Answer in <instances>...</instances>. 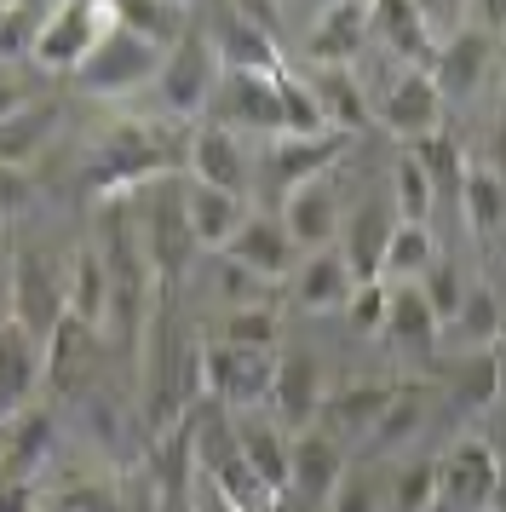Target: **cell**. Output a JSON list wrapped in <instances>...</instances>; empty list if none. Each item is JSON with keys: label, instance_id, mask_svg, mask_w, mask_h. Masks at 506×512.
<instances>
[{"label": "cell", "instance_id": "6da1fadb", "mask_svg": "<svg viewBox=\"0 0 506 512\" xmlns=\"http://www.w3.org/2000/svg\"><path fill=\"white\" fill-rule=\"evenodd\" d=\"M184 150H190V133L173 139L161 127H144V121H115L87 162V196H98V202H127V190L173 179V167L184 162Z\"/></svg>", "mask_w": 506, "mask_h": 512}, {"label": "cell", "instance_id": "7a4b0ae2", "mask_svg": "<svg viewBox=\"0 0 506 512\" xmlns=\"http://www.w3.org/2000/svg\"><path fill=\"white\" fill-rule=\"evenodd\" d=\"M190 466L202 472V489L225 512H276V507H282L271 489L253 478V466L242 461L236 432H230V426H219V420H207V426H196V432H190Z\"/></svg>", "mask_w": 506, "mask_h": 512}, {"label": "cell", "instance_id": "3957f363", "mask_svg": "<svg viewBox=\"0 0 506 512\" xmlns=\"http://www.w3.org/2000/svg\"><path fill=\"white\" fill-rule=\"evenodd\" d=\"M219 58H213V47H207V29L190 24L173 41V47L161 52V70H156V98L167 116L179 121H196L213 104V93H219Z\"/></svg>", "mask_w": 506, "mask_h": 512}, {"label": "cell", "instance_id": "277c9868", "mask_svg": "<svg viewBox=\"0 0 506 512\" xmlns=\"http://www.w3.org/2000/svg\"><path fill=\"white\" fill-rule=\"evenodd\" d=\"M156 70H161V52L150 47V41H138L133 29L110 24L69 81L92 98H127V93H138V87H156Z\"/></svg>", "mask_w": 506, "mask_h": 512}, {"label": "cell", "instance_id": "5b68a950", "mask_svg": "<svg viewBox=\"0 0 506 512\" xmlns=\"http://www.w3.org/2000/svg\"><path fill=\"white\" fill-rule=\"evenodd\" d=\"M202 29L225 75H265V81L282 75V47H276L265 6H213V18Z\"/></svg>", "mask_w": 506, "mask_h": 512}, {"label": "cell", "instance_id": "8992f818", "mask_svg": "<svg viewBox=\"0 0 506 512\" xmlns=\"http://www.w3.org/2000/svg\"><path fill=\"white\" fill-rule=\"evenodd\" d=\"M6 323H18L29 340H52L64 323V271L41 248H12V288H6Z\"/></svg>", "mask_w": 506, "mask_h": 512}, {"label": "cell", "instance_id": "52a82bcc", "mask_svg": "<svg viewBox=\"0 0 506 512\" xmlns=\"http://www.w3.org/2000/svg\"><path fill=\"white\" fill-rule=\"evenodd\" d=\"M115 24V6H87V0H69V6H46L41 29L29 41V58L52 75H75L81 58L98 47V35Z\"/></svg>", "mask_w": 506, "mask_h": 512}, {"label": "cell", "instance_id": "ba28073f", "mask_svg": "<svg viewBox=\"0 0 506 512\" xmlns=\"http://www.w3.org/2000/svg\"><path fill=\"white\" fill-rule=\"evenodd\" d=\"M271 374H276V351H242V346H219V340H202L196 346V380L225 409L265 403L271 397Z\"/></svg>", "mask_w": 506, "mask_h": 512}, {"label": "cell", "instance_id": "9c48e42d", "mask_svg": "<svg viewBox=\"0 0 506 512\" xmlns=\"http://www.w3.org/2000/svg\"><path fill=\"white\" fill-rule=\"evenodd\" d=\"M501 495V461L489 438H460L449 443V455L437 461V501H449L460 512H489Z\"/></svg>", "mask_w": 506, "mask_h": 512}, {"label": "cell", "instance_id": "30bf717a", "mask_svg": "<svg viewBox=\"0 0 506 512\" xmlns=\"http://www.w3.org/2000/svg\"><path fill=\"white\" fill-rule=\"evenodd\" d=\"M345 139L351 133H276L271 144H265V185L288 202L294 190H305V185H317L328 167L340 162V150H345Z\"/></svg>", "mask_w": 506, "mask_h": 512}, {"label": "cell", "instance_id": "8fae6325", "mask_svg": "<svg viewBox=\"0 0 506 512\" xmlns=\"http://www.w3.org/2000/svg\"><path fill=\"white\" fill-rule=\"evenodd\" d=\"M495 64V35H483L478 24H460L455 35H437V52H432V70L426 81L437 87V98L449 104V98H466L483 87V75Z\"/></svg>", "mask_w": 506, "mask_h": 512}, {"label": "cell", "instance_id": "7c38bea8", "mask_svg": "<svg viewBox=\"0 0 506 512\" xmlns=\"http://www.w3.org/2000/svg\"><path fill=\"white\" fill-rule=\"evenodd\" d=\"M391 392H397V386H386V380H351V386L322 392V403H317L322 438H334L340 449L345 443H363L368 432H374V420L386 415Z\"/></svg>", "mask_w": 506, "mask_h": 512}, {"label": "cell", "instance_id": "4fadbf2b", "mask_svg": "<svg viewBox=\"0 0 506 512\" xmlns=\"http://www.w3.org/2000/svg\"><path fill=\"white\" fill-rule=\"evenodd\" d=\"M179 213H184V231H190L196 248L225 254V242L242 231V219H248V196H230V190H213V185L184 179L179 185Z\"/></svg>", "mask_w": 506, "mask_h": 512}, {"label": "cell", "instance_id": "5bb4252c", "mask_svg": "<svg viewBox=\"0 0 506 512\" xmlns=\"http://www.w3.org/2000/svg\"><path fill=\"white\" fill-rule=\"evenodd\" d=\"M52 438H58L52 409H41V403L18 409V415L6 420V438H0V484H41Z\"/></svg>", "mask_w": 506, "mask_h": 512}, {"label": "cell", "instance_id": "9a60e30c", "mask_svg": "<svg viewBox=\"0 0 506 512\" xmlns=\"http://www.w3.org/2000/svg\"><path fill=\"white\" fill-rule=\"evenodd\" d=\"M138 242H144V254H150V271H156V282H179L184 271H190V254H196V242H190V231H184L179 185H167L156 202H150Z\"/></svg>", "mask_w": 506, "mask_h": 512}, {"label": "cell", "instance_id": "2e32d148", "mask_svg": "<svg viewBox=\"0 0 506 512\" xmlns=\"http://www.w3.org/2000/svg\"><path fill=\"white\" fill-rule=\"evenodd\" d=\"M184 162H190V179H196V185L248 196V156H242V139H236L230 127H219V121H202V127L190 133Z\"/></svg>", "mask_w": 506, "mask_h": 512}, {"label": "cell", "instance_id": "e0dca14e", "mask_svg": "<svg viewBox=\"0 0 506 512\" xmlns=\"http://www.w3.org/2000/svg\"><path fill=\"white\" fill-rule=\"evenodd\" d=\"M380 121L409 144L443 133V98H437V87L426 81V70H403L391 81L386 98H380Z\"/></svg>", "mask_w": 506, "mask_h": 512}, {"label": "cell", "instance_id": "ac0fdd59", "mask_svg": "<svg viewBox=\"0 0 506 512\" xmlns=\"http://www.w3.org/2000/svg\"><path fill=\"white\" fill-rule=\"evenodd\" d=\"M225 259H236L242 271H253V277H265V282H282V277H294L299 248L288 242V231L276 225L271 213H248L242 231L225 242Z\"/></svg>", "mask_w": 506, "mask_h": 512}, {"label": "cell", "instance_id": "d6986e66", "mask_svg": "<svg viewBox=\"0 0 506 512\" xmlns=\"http://www.w3.org/2000/svg\"><path fill=\"white\" fill-rule=\"evenodd\" d=\"M64 317L87 334H104L110 328V271H104V254L98 248H75L64 271Z\"/></svg>", "mask_w": 506, "mask_h": 512}, {"label": "cell", "instance_id": "ffe728a7", "mask_svg": "<svg viewBox=\"0 0 506 512\" xmlns=\"http://www.w3.org/2000/svg\"><path fill=\"white\" fill-rule=\"evenodd\" d=\"M46 374V346L29 340L18 323H0V420H12L18 409L35 403Z\"/></svg>", "mask_w": 506, "mask_h": 512}, {"label": "cell", "instance_id": "44dd1931", "mask_svg": "<svg viewBox=\"0 0 506 512\" xmlns=\"http://www.w3.org/2000/svg\"><path fill=\"white\" fill-rule=\"evenodd\" d=\"M345 484V449L322 432H299L288 438V489H299L311 507L334 501V489Z\"/></svg>", "mask_w": 506, "mask_h": 512}, {"label": "cell", "instance_id": "7402d4cb", "mask_svg": "<svg viewBox=\"0 0 506 512\" xmlns=\"http://www.w3.org/2000/svg\"><path fill=\"white\" fill-rule=\"evenodd\" d=\"M282 231H288V242H294L299 254H317V248H328L334 236H340V190L334 185H305L294 190L288 202H282V219H276Z\"/></svg>", "mask_w": 506, "mask_h": 512}, {"label": "cell", "instance_id": "603a6c76", "mask_svg": "<svg viewBox=\"0 0 506 512\" xmlns=\"http://www.w3.org/2000/svg\"><path fill=\"white\" fill-rule=\"evenodd\" d=\"M276 81H282V75H271V81H265V75H219V104H225V121H219V127H230V133H236V127H259V133H282V93H276Z\"/></svg>", "mask_w": 506, "mask_h": 512}, {"label": "cell", "instance_id": "cb8c5ba5", "mask_svg": "<svg viewBox=\"0 0 506 512\" xmlns=\"http://www.w3.org/2000/svg\"><path fill=\"white\" fill-rule=\"evenodd\" d=\"M391 208L386 202H357V208L345 213L340 225V259L351 282H374L380 277V254H386V236H391Z\"/></svg>", "mask_w": 506, "mask_h": 512}, {"label": "cell", "instance_id": "d4e9b609", "mask_svg": "<svg viewBox=\"0 0 506 512\" xmlns=\"http://www.w3.org/2000/svg\"><path fill=\"white\" fill-rule=\"evenodd\" d=\"M322 363L311 351H288V357H276V374H271V403L276 415L288 420V426H305V420H317V403H322Z\"/></svg>", "mask_w": 506, "mask_h": 512}, {"label": "cell", "instance_id": "484cf974", "mask_svg": "<svg viewBox=\"0 0 506 512\" xmlns=\"http://www.w3.org/2000/svg\"><path fill=\"white\" fill-rule=\"evenodd\" d=\"M368 41V6H328L322 12V24L311 29V41H305V52H311V64L317 70H351V58L363 52Z\"/></svg>", "mask_w": 506, "mask_h": 512}, {"label": "cell", "instance_id": "4316f807", "mask_svg": "<svg viewBox=\"0 0 506 512\" xmlns=\"http://www.w3.org/2000/svg\"><path fill=\"white\" fill-rule=\"evenodd\" d=\"M380 334H386L403 357H432L443 328H437V317L426 311L420 288L409 282V288H386V317H380Z\"/></svg>", "mask_w": 506, "mask_h": 512}, {"label": "cell", "instance_id": "83f0119b", "mask_svg": "<svg viewBox=\"0 0 506 512\" xmlns=\"http://www.w3.org/2000/svg\"><path fill=\"white\" fill-rule=\"evenodd\" d=\"M374 18L368 24L386 35V47L409 64V70H432V52H437V35L426 24V6H403V0H380V6H368Z\"/></svg>", "mask_w": 506, "mask_h": 512}, {"label": "cell", "instance_id": "f1b7e54d", "mask_svg": "<svg viewBox=\"0 0 506 512\" xmlns=\"http://www.w3.org/2000/svg\"><path fill=\"white\" fill-rule=\"evenodd\" d=\"M351 271H345L340 248H317V254H299L294 265V300L305 305V311H345V300H351Z\"/></svg>", "mask_w": 506, "mask_h": 512}, {"label": "cell", "instance_id": "f546056e", "mask_svg": "<svg viewBox=\"0 0 506 512\" xmlns=\"http://www.w3.org/2000/svg\"><path fill=\"white\" fill-rule=\"evenodd\" d=\"M432 265H437L432 225H391L386 254H380V277L374 282H386V288H409V282H420Z\"/></svg>", "mask_w": 506, "mask_h": 512}, {"label": "cell", "instance_id": "4dcf8cb0", "mask_svg": "<svg viewBox=\"0 0 506 512\" xmlns=\"http://www.w3.org/2000/svg\"><path fill=\"white\" fill-rule=\"evenodd\" d=\"M230 432H236V449H242V461L253 466V478L282 501V495H288V438L276 432L271 420H242V426H230Z\"/></svg>", "mask_w": 506, "mask_h": 512}, {"label": "cell", "instance_id": "1f68e13d", "mask_svg": "<svg viewBox=\"0 0 506 512\" xmlns=\"http://www.w3.org/2000/svg\"><path fill=\"white\" fill-rule=\"evenodd\" d=\"M455 208L466 213V225H472L478 242H495V231H501V219H506L501 173H495V167H483V162H466V179H460Z\"/></svg>", "mask_w": 506, "mask_h": 512}, {"label": "cell", "instance_id": "d6a6232c", "mask_svg": "<svg viewBox=\"0 0 506 512\" xmlns=\"http://www.w3.org/2000/svg\"><path fill=\"white\" fill-rule=\"evenodd\" d=\"M443 328L460 340V357H472V351H495V334H501V305H495V288H489V282H472V288L460 294L455 317H449Z\"/></svg>", "mask_w": 506, "mask_h": 512}, {"label": "cell", "instance_id": "836d02e7", "mask_svg": "<svg viewBox=\"0 0 506 512\" xmlns=\"http://www.w3.org/2000/svg\"><path fill=\"white\" fill-rule=\"evenodd\" d=\"M305 93L317 98L322 121L334 127V133H351V127H363L368 121V93L357 87V75L351 70H317L305 81Z\"/></svg>", "mask_w": 506, "mask_h": 512}, {"label": "cell", "instance_id": "e575fe53", "mask_svg": "<svg viewBox=\"0 0 506 512\" xmlns=\"http://www.w3.org/2000/svg\"><path fill=\"white\" fill-rule=\"evenodd\" d=\"M52 127H58V110H52V104H29V110H18L12 121H0V167L29 173V162H35L46 150V139H52Z\"/></svg>", "mask_w": 506, "mask_h": 512}, {"label": "cell", "instance_id": "d590c367", "mask_svg": "<svg viewBox=\"0 0 506 512\" xmlns=\"http://www.w3.org/2000/svg\"><path fill=\"white\" fill-rule=\"evenodd\" d=\"M420 426H426V386H397L386 415L374 420V432L363 438V455H386L397 443H409Z\"/></svg>", "mask_w": 506, "mask_h": 512}, {"label": "cell", "instance_id": "8d00e7d4", "mask_svg": "<svg viewBox=\"0 0 506 512\" xmlns=\"http://www.w3.org/2000/svg\"><path fill=\"white\" fill-rule=\"evenodd\" d=\"M409 156H414V167L426 173V185H432L437 202H455L460 179H466V156L455 150V139H449V133H432V139L409 144Z\"/></svg>", "mask_w": 506, "mask_h": 512}, {"label": "cell", "instance_id": "74e56055", "mask_svg": "<svg viewBox=\"0 0 506 512\" xmlns=\"http://www.w3.org/2000/svg\"><path fill=\"white\" fill-rule=\"evenodd\" d=\"M432 208H437L432 185H426V173L414 167V156L403 150V156L391 162V219H397V225H432Z\"/></svg>", "mask_w": 506, "mask_h": 512}, {"label": "cell", "instance_id": "f35d334b", "mask_svg": "<svg viewBox=\"0 0 506 512\" xmlns=\"http://www.w3.org/2000/svg\"><path fill=\"white\" fill-rule=\"evenodd\" d=\"M179 12H184V6H161V0H127V6H115V24L133 29L138 41H150L156 52H167V47L184 35V29H190Z\"/></svg>", "mask_w": 506, "mask_h": 512}, {"label": "cell", "instance_id": "ab89813d", "mask_svg": "<svg viewBox=\"0 0 506 512\" xmlns=\"http://www.w3.org/2000/svg\"><path fill=\"white\" fill-rule=\"evenodd\" d=\"M276 311H225L207 340H219V346H242V351H276Z\"/></svg>", "mask_w": 506, "mask_h": 512}, {"label": "cell", "instance_id": "60d3db41", "mask_svg": "<svg viewBox=\"0 0 506 512\" xmlns=\"http://www.w3.org/2000/svg\"><path fill=\"white\" fill-rule=\"evenodd\" d=\"M495 392H501V357H495V351L460 357V369H455V403L460 409H489Z\"/></svg>", "mask_w": 506, "mask_h": 512}, {"label": "cell", "instance_id": "b9f144b4", "mask_svg": "<svg viewBox=\"0 0 506 512\" xmlns=\"http://www.w3.org/2000/svg\"><path fill=\"white\" fill-rule=\"evenodd\" d=\"M219 300H225V311H271V282L225 259L219 265Z\"/></svg>", "mask_w": 506, "mask_h": 512}, {"label": "cell", "instance_id": "7bdbcfd3", "mask_svg": "<svg viewBox=\"0 0 506 512\" xmlns=\"http://www.w3.org/2000/svg\"><path fill=\"white\" fill-rule=\"evenodd\" d=\"M437 501V461H409L391 484V512H426Z\"/></svg>", "mask_w": 506, "mask_h": 512}, {"label": "cell", "instance_id": "ee69618b", "mask_svg": "<svg viewBox=\"0 0 506 512\" xmlns=\"http://www.w3.org/2000/svg\"><path fill=\"white\" fill-rule=\"evenodd\" d=\"M414 288H420V300H426V311L437 317V328H443L449 317H455L460 294H466V288H460V271H455V265H449L443 254H437V265H432V271H426L420 282H414Z\"/></svg>", "mask_w": 506, "mask_h": 512}, {"label": "cell", "instance_id": "f6af8a7d", "mask_svg": "<svg viewBox=\"0 0 506 512\" xmlns=\"http://www.w3.org/2000/svg\"><path fill=\"white\" fill-rule=\"evenodd\" d=\"M276 93H282V133H328V121H322L317 98L305 93V81H294V75L282 70Z\"/></svg>", "mask_w": 506, "mask_h": 512}, {"label": "cell", "instance_id": "bcb514c9", "mask_svg": "<svg viewBox=\"0 0 506 512\" xmlns=\"http://www.w3.org/2000/svg\"><path fill=\"white\" fill-rule=\"evenodd\" d=\"M41 512H121V507H115V495H110V489L69 484V489H58V495H52V501H46Z\"/></svg>", "mask_w": 506, "mask_h": 512}, {"label": "cell", "instance_id": "7dc6e473", "mask_svg": "<svg viewBox=\"0 0 506 512\" xmlns=\"http://www.w3.org/2000/svg\"><path fill=\"white\" fill-rule=\"evenodd\" d=\"M345 311H351L357 328H380V317H386V282H357L351 300H345Z\"/></svg>", "mask_w": 506, "mask_h": 512}, {"label": "cell", "instance_id": "c3c4849f", "mask_svg": "<svg viewBox=\"0 0 506 512\" xmlns=\"http://www.w3.org/2000/svg\"><path fill=\"white\" fill-rule=\"evenodd\" d=\"M29 202H35V179L18 173V167H0V225H6V219H18Z\"/></svg>", "mask_w": 506, "mask_h": 512}, {"label": "cell", "instance_id": "681fc988", "mask_svg": "<svg viewBox=\"0 0 506 512\" xmlns=\"http://www.w3.org/2000/svg\"><path fill=\"white\" fill-rule=\"evenodd\" d=\"M334 512H374V489L357 484V478H345L340 489H334V501H328Z\"/></svg>", "mask_w": 506, "mask_h": 512}, {"label": "cell", "instance_id": "f907efd6", "mask_svg": "<svg viewBox=\"0 0 506 512\" xmlns=\"http://www.w3.org/2000/svg\"><path fill=\"white\" fill-rule=\"evenodd\" d=\"M0 512H41V484H0Z\"/></svg>", "mask_w": 506, "mask_h": 512}, {"label": "cell", "instance_id": "816d5d0a", "mask_svg": "<svg viewBox=\"0 0 506 512\" xmlns=\"http://www.w3.org/2000/svg\"><path fill=\"white\" fill-rule=\"evenodd\" d=\"M18 110H29V93H23V81L0 75V121H12Z\"/></svg>", "mask_w": 506, "mask_h": 512}, {"label": "cell", "instance_id": "f5cc1de1", "mask_svg": "<svg viewBox=\"0 0 506 512\" xmlns=\"http://www.w3.org/2000/svg\"><path fill=\"white\" fill-rule=\"evenodd\" d=\"M6 288H12V242L0 236V323H6Z\"/></svg>", "mask_w": 506, "mask_h": 512}, {"label": "cell", "instance_id": "db71d44e", "mask_svg": "<svg viewBox=\"0 0 506 512\" xmlns=\"http://www.w3.org/2000/svg\"><path fill=\"white\" fill-rule=\"evenodd\" d=\"M202 512H225V507H219V501H213V495L202 489Z\"/></svg>", "mask_w": 506, "mask_h": 512}, {"label": "cell", "instance_id": "11a10c76", "mask_svg": "<svg viewBox=\"0 0 506 512\" xmlns=\"http://www.w3.org/2000/svg\"><path fill=\"white\" fill-rule=\"evenodd\" d=\"M426 512H460V507H449V501H432V507H426Z\"/></svg>", "mask_w": 506, "mask_h": 512}, {"label": "cell", "instance_id": "9f6ffc18", "mask_svg": "<svg viewBox=\"0 0 506 512\" xmlns=\"http://www.w3.org/2000/svg\"><path fill=\"white\" fill-rule=\"evenodd\" d=\"M0 438H6V420H0Z\"/></svg>", "mask_w": 506, "mask_h": 512}]
</instances>
